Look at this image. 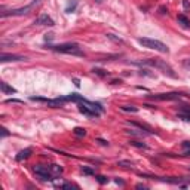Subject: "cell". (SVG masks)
Masks as SVG:
<instances>
[{
    "label": "cell",
    "instance_id": "obj_1",
    "mask_svg": "<svg viewBox=\"0 0 190 190\" xmlns=\"http://www.w3.org/2000/svg\"><path fill=\"white\" fill-rule=\"evenodd\" d=\"M135 64H143V66H149V67H155V69L160 70L162 73H165V74H168L169 77H177V74L174 73L172 67L169 66V64H166L163 60H159V58H152V60H143V61H137Z\"/></svg>",
    "mask_w": 190,
    "mask_h": 190
},
{
    "label": "cell",
    "instance_id": "obj_2",
    "mask_svg": "<svg viewBox=\"0 0 190 190\" xmlns=\"http://www.w3.org/2000/svg\"><path fill=\"white\" fill-rule=\"evenodd\" d=\"M48 49L60 53H69V55H77V56H85V53L80 51L77 43H61V45H49Z\"/></svg>",
    "mask_w": 190,
    "mask_h": 190
},
{
    "label": "cell",
    "instance_id": "obj_3",
    "mask_svg": "<svg viewBox=\"0 0 190 190\" xmlns=\"http://www.w3.org/2000/svg\"><path fill=\"white\" fill-rule=\"evenodd\" d=\"M138 43L143 45L144 48H149V49H155L157 52H162V53H168L169 52V48L162 43L160 40H155V39H150V37H140Z\"/></svg>",
    "mask_w": 190,
    "mask_h": 190
},
{
    "label": "cell",
    "instance_id": "obj_4",
    "mask_svg": "<svg viewBox=\"0 0 190 190\" xmlns=\"http://www.w3.org/2000/svg\"><path fill=\"white\" fill-rule=\"evenodd\" d=\"M39 2L40 0H33L30 5H27V6H22V8H18V9H11V11H3L2 14H0V17L2 18H6V17H21V15H27V14H30L33 9L36 8V5H39Z\"/></svg>",
    "mask_w": 190,
    "mask_h": 190
},
{
    "label": "cell",
    "instance_id": "obj_5",
    "mask_svg": "<svg viewBox=\"0 0 190 190\" xmlns=\"http://www.w3.org/2000/svg\"><path fill=\"white\" fill-rule=\"evenodd\" d=\"M33 171L34 174L43 181H51L53 178V174H52L51 168L49 166H45V165H34L33 166Z\"/></svg>",
    "mask_w": 190,
    "mask_h": 190
},
{
    "label": "cell",
    "instance_id": "obj_6",
    "mask_svg": "<svg viewBox=\"0 0 190 190\" xmlns=\"http://www.w3.org/2000/svg\"><path fill=\"white\" fill-rule=\"evenodd\" d=\"M183 94L180 92H168V94H156V95H150L152 100L155 101H174V100H180Z\"/></svg>",
    "mask_w": 190,
    "mask_h": 190
},
{
    "label": "cell",
    "instance_id": "obj_7",
    "mask_svg": "<svg viewBox=\"0 0 190 190\" xmlns=\"http://www.w3.org/2000/svg\"><path fill=\"white\" fill-rule=\"evenodd\" d=\"M27 58L22 55H15V53H0V61L2 63H9V61H25Z\"/></svg>",
    "mask_w": 190,
    "mask_h": 190
},
{
    "label": "cell",
    "instance_id": "obj_8",
    "mask_svg": "<svg viewBox=\"0 0 190 190\" xmlns=\"http://www.w3.org/2000/svg\"><path fill=\"white\" fill-rule=\"evenodd\" d=\"M34 24H37V25H48V27H53V25H55L53 19H52L49 15H46V14H43V15H40L39 18H36Z\"/></svg>",
    "mask_w": 190,
    "mask_h": 190
},
{
    "label": "cell",
    "instance_id": "obj_9",
    "mask_svg": "<svg viewBox=\"0 0 190 190\" xmlns=\"http://www.w3.org/2000/svg\"><path fill=\"white\" fill-rule=\"evenodd\" d=\"M33 153V149L31 147H27V149H24V150H21L17 156H15V159H17L18 162H22V160H25V159H28L30 156Z\"/></svg>",
    "mask_w": 190,
    "mask_h": 190
},
{
    "label": "cell",
    "instance_id": "obj_10",
    "mask_svg": "<svg viewBox=\"0 0 190 190\" xmlns=\"http://www.w3.org/2000/svg\"><path fill=\"white\" fill-rule=\"evenodd\" d=\"M129 125H131V126H135V128H138V129L144 131V132H147V134H153V129H152L150 126L144 125V123H138V122H129Z\"/></svg>",
    "mask_w": 190,
    "mask_h": 190
},
{
    "label": "cell",
    "instance_id": "obj_11",
    "mask_svg": "<svg viewBox=\"0 0 190 190\" xmlns=\"http://www.w3.org/2000/svg\"><path fill=\"white\" fill-rule=\"evenodd\" d=\"M0 91H2L3 94H17V89L9 86L6 82H0Z\"/></svg>",
    "mask_w": 190,
    "mask_h": 190
},
{
    "label": "cell",
    "instance_id": "obj_12",
    "mask_svg": "<svg viewBox=\"0 0 190 190\" xmlns=\"http://www.w3.org/2000/svg\"><path fill=\"white\" fill-rule=\"evenodd\" d=\"M129 144H131L132 147H137V149H144V150L149 149V146H147L146 143H141V141H137V140H131Z\"/></svg>",
    "mask_w": 190,
    "mask_h": 190
},
{
    "label": "cell",
    "instance_id": "obj_13",
    "mask_svg": "<svg viewBox=\"0 0 190 190\" xmlns=\"http://www.w3.org/2000/svg\"><path fill=\"white\" fill-rule=\"evenodd\" d=\"M49 168H51L52 174H53V177H58V175H61L63 174V168L60 166V165H56V163H52L49 165Z\"/></svg>",
    "mask_w": 190,
    "mask_h": 190
},
{
    "label": "cell",
    "instance_id": "obj_14",
    "mask_svg": "<svg viewBox=\"0 0 190 190\" xmlns=\"http://www.w3.org/2000/svg\"><path fill=\"white\" fill-rule=\"evenodd\" d=\"M76 8H77V0H70L69 5L66 6V12H67V14H71V12L76 11Z\"/></svg>",
    "mask_w": 190,
    "mask_h": 190
},
{
    "label": "cell",
    "instance_id": "obj_15",
    "mask_svg": "<svg viewBox=\"0 0 190 190\" xmlns=\"http://www.w3.org/2000/svg\"><path fill=\"white\" fill-rule=\"evenodd\" d=\"M178 22L184 27V28H190V21L187 19V17H184V15H178Z\"/></svg>",
    "mask_w": 190,
    "mask_h": 190
},
{
    "label": "cell",
    "instance_id": "obj_16",
    "mask_svg": "<svg viewBox=\"0 0 190 190\" xmlns=\"http://www.w3.org/2000/svg\"><path fill=\"white\" fill-rule=\"evenodd\" d=\"M121 108L123 111H131V113H137L138 111V107H135V105H122Z\"/></svg>",
    "mask_w": 190,
    "mask_h": 190
},
{
    "label": "cell",
    "instance_id": "obj_17",
    "mask_svg": "<svg viewBox=\"0 0 190 190\" xmlns=\"http://www.w3.org/2000/svg\"><path fill=\"white\" fill-rule=\"evenodd\" d=\"M73 132H74V135H77V137H85V135H86V129L79 128V126H77V128H74V131H73Z\"/></svg>",
    "mask_w": 190,
    "mask_h": 190
},
{
    "label": "cell",
    "instance_id": "obj_18",
    "mask_svg": "<svg viewBox=\"0 0 190 190\" xmlns=\"http://www.w3.org/2000/svg\"><path fill=\"white\" fill-rule=\"evenodd\" d=\"M105 36H107V39H110V40H113V42H116V43H123V40H122L121 37H116L114 34H110V33H108V34H105Z\"/></svg>",
    "mask_w": 190,
    "mask_h": 190
},
{
    "label": "cell",
    "instance_id": "obj_19",
    "mask_svg": "<svg viewBox=\"0 0 190 190\" xmlns=\"http://www.w3.org/2000/svg\"><path fill=\"white\" fill-rule=\"evenodd\" d=\"M95 178H97V181H98L100 184H105V183L108 181V178L104 177V175H95Z\"/></svg>",
    "mask_w": 190,
    "mask_h": 190
},
{
    "label": "cell",
    "instance_id": "obj_20",
    "mask_svg": "<svg viewBox=\"0 0 190 190\" xmlns=\"http://www.w3.org/2000/svg\"><path fill=\"white\" fill-rule=\"evenodd\" d=\"M118 165L123 166V168H129V166H132V162H129V160H121V162H118Z\"/></svg>",
    "mask_w": 190,
    "mask_h": 190
},
{
    "label": "cell",
    "instance_id": "obj_21",
    "mask_svg": "<svg viewBox=\"0 0 190 190\" xmlns=\"http://www.w3.org/2000/svg\"><path fill=\"white\" fill-rule=\"evenodd\" d=\"M82 172H83V174H86V175H94V174H95V171H94L92 168H88V166H83V168H82Z\"/></svg>",
    "mask_w": 190,
    "mask_h": 190
},
{
    "label": "cell",
    "instance_id": "obj_22",
    "mask_svg": "<svg viewBox=\"0 0 190 190\" xmlns=\"http://www.w3.org/2000/svg\"><path fill=\"white\" fill-rule=\"evenodd\" d=\"M92 71H94L95 74H100V76H103V77H104V76H107V74H108L107 71H104V70H101V69H94Z\"/></svg>",
    "mask_w": 190,
    "mask_h": 190
},
{
    "label": "cell",
    "instance_id": "obj_23",
    "mask_svg": "<svg viewBox=\"0 0 190 190\" xmlns=\"http://www.w3.org/2000/svg\"><path fill=\"white\" fill-rule=\"evenodd\" d=\"M61 187H63V189H76L77 186H74V184H71V183H64Z\"/></svg>",
    "mask_w": 190,
    "mask_h": 190
},
{
    "label": "cell",
    "instance_id": "obj_24",
    "mask_svg": "<svg viewBox=\"0 0 190 190\" xmlns=\"http://www.w3.org/2000/svg\"><path fill=\"white\" fill-rule=\"evenodd\" d=\"M183 8H184L186 11H189V9H190V3H189V0H183Z\"/></svg>",
    "mask_w": 190,
    "mask_h": 190
},
{
    "label": "cell",
    "instance_id": "obj_25",
    "mask_svg": "<svg viewBox=\"0 0 190 190\" xmlns=\"http://www.w3.org/2000/svg\"><path fill=\"white\" fill-rule=\"evenodd\" d=\"M8 135H9L8 129H6V128H2V138H5V137H8Z\"/></svg>",
    "mask_w": 190,
    "mask_h": 190
},
{
    "label": "cell",
    "instance_id": "obj_26",
    "mask_svg": "<svg viewBox=\"0 0 190 190\" xmlns=\"http://www.w3.org/2000/svg\"><path fill=\"white\" fill-rule=\"evenodd\" d=\"M183 66L187 70H190V60H184V61H183Z\"/></svg>",
    "mask_w": 190,
    "mask_h": 190
},
{
    "label": "cell",
    "instance_id": "obj_27",
    "mask_svg": "<svg viewBox=\"0 0 190 190\" xmlns=\"http://www.w3.org/2000/svg\"><path fill=\"white\" fill-rule=\"evenodd\" d=\"M97 141H98L101 146H108V141H105V140H103V138H98Z\"/></svg>",
    "mask_w": 190,
    "mask_h": 190
},
{
    "label": "cell",
    "instance_id": "obj_28",
    "mask_svg": "<svg viewBox=\"0 0 190 190\" xmlns=\"http://www.w3.org/2000/svg\"><path fill=\"white\" fill-rule=\"evenodd\" d=\"M52 39H53V34H52V33H49V34L45 36V40H46V42H51Z\"/></svg>",
    "mask_w": 190,
    "mask_h": 190
},
{
    "label": "cell",
    "instance_id": "obj_29",
    "mask_svg": "<svg viewBox=\"0 0 190 190\" xmlns=\"http://www.w3.org/2000/svg\"><path fill=\"white\" fill-rule=\"evenodd\" d=\"M6 103H19V104H22L24 101H19V100H6Z\"/></svg>",
    "mask_w": 190,
    "mask_h": 190
},
{
    "label": "cell",
    "instance_id": "obj_30",
    "mask_svg": "<svg viewBox=\"0 0 190 190\" xmlns=\"http://www.w3.org/2000/svg\"><path fill=\"white\" fill-rule=\"evenodd\" d=\"M183 147H184V149H190V143L189 141H184V143H183Z\"/></svg>",
    "mask_w": 190,
    "mask_h": 190
},
{
    "label": "cell",
    "instance_id": "obj_31",
    "mask_svg": "<svg viewBox=\"0 0 190 190\" xmlns=\"http://www.w3.org/2000/svg\"><path fill=\"white\" fill-rule=\"evenodd\" d=\"M160 14H168V9L162 6V8H160Z\"/></svg>",
    "mask_w": 190,
    "mask_h": 190
},
{
    "label": "cell",
    "instance_id": "obj_32",
    "mask_svg": "<svg viewBox=\"0 0 190 190\" xmlns=\"http://www.w3.org/2000/svg\"><path fill=\"white\" fill-rule=\"evenodd\" d=\"M73 82H74V85H76V86H77V88L80 86V82H79L77 79H73Z\"/></svg>",
    "mask_w": 190,
    "mask_h": 190
},
{
    "label": "cell",
    "instance_id": "obj_33",
    "mask_svg": "<svg viewBox=\"0 0 190 190\" xmlns=\"http://www.w3.org/2000/svg\"><path fill=\"white\" fill-rule=\"evenodd\" d=\"M137 189H147L144 184H137Z\"/></svg>",
    "mask_w": 190,
    "mask_h": 190
},
{
    "label": "cell",
    "instance_id": "obj_34",
    "mask_svg": "<svg viewBox=\"0 0 190 190\" xmlns=\"http://www.w3.org/2000/svg\"><path fill=\"white\" fill-rule=\"evenodd\" d=\"M181 156H190V150L189 149H187V150H186V152H184V153H183V155Z\"/></svg>",
    "mask_w": 190,
    "mask_h": 190
},
{
    "label": "cell",
    "instance_id": "obj_35",
    "mask_svg": "<svg viewBox=\"0 0 190 190\" xmlns=\"http://www.w3.org/2000/svg\"><path fill=\"white\" fill-rule=\"evenodd\" d=\"M95 2H97V3H103V0H95Z\"/></svg>",
    "mask_w": 190,
    "mask_h": 190
}]
</instances>
